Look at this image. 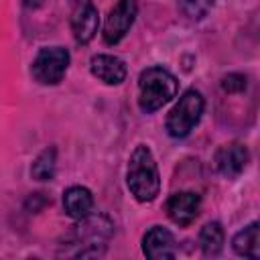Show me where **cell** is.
Masks as SVG:
<instances>
[{"label":"cell","mask_w":260,"mask_h":260,"mask_svg":"<svg viewBox=\"0 0 260 260\" xmlns=\"http://www.w3.org/2000/svg\"><path fill=\"white\" fill-rule=\"evenodd\" d=\"M126 185L128 191L134 195V199L140 203H148L156 199L160 191V175L156 160L146 144H138L132 150L126 169Z\"/></svg>","instance_id":"obj_1"},{"label":"cell","mask_w":260,"mask_h":260,"mask_svg":"<svg viewBox=\"0 0 260 260\" xmlns=\"http://www.w3.org/2000/svg\"><path fill=\"white\" fill-rule=\"evenodd\" d=\"M179 91V79L165 67L152 65L138 75V106L144 114H152L169 104Z\"/></svg>","instance_id":"obj_2"},{"label":"cell","mask_w":260,"mask_h":260,"mask_svg":"<svg viewBox=\"0 0 260 260\" xmlns=\"http://www.w3.org/2000/svg\"><path fill=\"white\" fill-rule=\"evenodd\" d=\"M205 108V100L197 89H187L179 102L173 106V110L167 114L165 128L171 138H185L191 134V130L199 124L201 114Z\"/></svg>","instance_id":"obj_3"},{"label":"cell","mask_w":260,"mask_h":260,"mask_svg":"<svg viewBox=\"0 0 260 260\" xmlns=\"http://www.w3.org/2000/svg\"><path fill=\"white\" fill-rule=\"evenodd\" d=\"M71 55L65 47H43L30 65V75L41 85H57L69 69Z\"/></svg>","instance_id":"obj_4"},{"label":"cell","mask_w":260,"mask_h":260,"mask_svg":"<svg viewBox=\"0 0 260 260\" xmlns=\"http://www.w3.org/2000/svg\"><path fill=\"white\" fill-rule=\"evenodd\" d=\"M136 14H138V2L136 0H118L106 16L104 30H102L104 43L106 45H118L126 37V32L130 30V26L134 24Z\"/></svg>","instance_id":"obj_5"},{"label":"cell","mask_w":260,"mask_h":260,"mask_svg":"<svg viewBox=\"0 0 260 260\" xmlns=\"http://www.w3.org/2000/svg\"><path fill=\"white\" fill-rule=\"evenodd\" d=\"M71 6V30L79 45H87L100 26V12L91 0H69Z\"/></svg>","instance_id":"obj_6"},{"label":"cell","mask_w":260,"mask_h":260,"mask_svg":"<svg viewBox=\"0 0 260 260\" xmlns=\"http://www.w3.org/2000/svg\"><path fill=\"white\" fill-rule=\"evenodd\" d=\"M248 160H250V152H248L246 144H242V142H228V144L219 146L213 156L217 173L225 179L240 177L244 173Z\"/></svg>","instance_id":"obj_7"},{"label":"cell","mask_w":260,"mask_h":260,"mask_svg":"<svg viewBox=\"0 0 260 260\" xmlns=\"http://www.w3.org/2000/svg\"><path fill=\"white\" fill-rule=\"evenodd\" d=\"M199 207H201V197L193 191H179L173 193L167 199V215L173 223H177L179 228H187L191 225L197 215H199Z\"/></svg>","instance_id":"obj_8"},{"label":"cell","mask_w":260,"mask_h":260,"mask_svg":"<svg viewBox=\"0 0 260 260\" xmlns=\"http://www.w3.org/2000/svg\"><path fill=\"white\" fill-rule=\"evenodd\" d=\"M142 252L150 260H167L177 256V244L175 236L162 228V225H152L144 238H142Z\"/></svg>","instance_id":"obj_9"},{"label":"cell","mask_w":260,"mask_h":260,"mask_svg":"<svg viewBox=\"0 0 260 260\" xmlns=\"http://www.w3.org/2000/svg\"><path fill=\"white\" fill-rule=\"evenodd\" d=\"M89 71H91L93 77H98L106 85H120L126 79V73H128L126 63L120 57L106 55V53H100V55L91 57Z\"/></svg>","instance_id":"obj_10"},{"label":"cell","mask_w":260,"mask_h":260,"mask_svg":"<svg viewBox=\"0 0 260 260\" xmlns=\"http://www.w3.org/2000/svg\"><path fill=\"white\" fill-rule=\"evenodd\" d=\"M63 209L73 219H81V217L89 215L91 209H93L91 191L87 187H81V185H73V187L65 189V193H63Z\"/></svg>","instance_id":"obj_11"},{"label":"cell","mask_w":260,"mask_h":260,"mask_svg":"<svg viewBox=\"0 0 260 260\" xmlns=\"http://www.w3.org/2000/svg\"><path fill=\"white\" fill-rule=\"evenodd\" d=\"M232 248L242 258L258 260L260 258V223L252 221L244 230H240L232 240Z\"/></svg>","instance_id":"obj_12"},{"label":"cell","mask_w":260,"mask_h":260,"mask_svg":"<svg viewBox=\"0 0 260 260\" xmlns=\"http://www.w3.org/2000/svg\"><path fill=\"white\" fill-rule=\"evenodd\" d=\"M223 242H225V232L219 221H209L201 228L199 246H201L203 256H217L223 250Z\"/></svg>","instance_id":"obj_13"},{"label":"cell","mask_w":260,"mask_h":260,"mask_svg":"<svg viewBox=\"0 0 260 260\" xmlns=\"http://www.w3.org/2000/svg\"><path fill=\"white\" fill-rule=\"evenodd\" d=\"M55 171H57V148L47 146L32 160L30 177L37 179V181H51L55 177Z\"/></svg>","instance_id":"obj_14"},{"label":"cell","mask_w":260,"mask_h":260,"mask_svg":"<svg viewBox=\"0 0 260 260\" xmlns=\"http://www.w3.org/2000/svg\"><path fill=\"white\" fill-rule=\"evenodd\" d=\"M215 0H177L181 12L191 20H201L209 14Z\"/></svg>","instance_id":"obj_15"},{"label":"cell","mask_w":260,"mask_h":260,"mask_svg":"<svg viewBox=\"0 0 260 260\" xmlns=\"http://www.w3.org/2000/svg\"><path fill=\"white\" fill-rule=\"evenodd\" d=\"M246 85L248 81H246V75L242 73H228L221 77V89L225 93H242L246 91Z\"/></svg>","instance_id":"obj_16"},{"label":"cell","mask_w":260,"mask_h":260,"mask_svg":"<svg viewBox=\"0 0 260 260\" xmlns=\"http://www.w3.org/2000/svg\"><path fill=\"white\" fill-rule=\"evenodd\" d=\"M20 2H22V6L28 8V10H37V8H41V6L45 4V0H20Z\"/></svg>","instance_id":"obj_17"}]
</instances>
